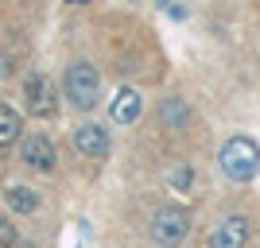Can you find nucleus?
I'll return each mask as SVG.
<instances>
[{"mask_svg": "<svg viewBox=\"0 0 260 248\" xmlns=\"http://www.w3.org/2000/svg\"><path fill=\"white\" fill-rule=\"evenodd\" d=\"M217 163H221V174H225L229 183L245 186L260 174V148L249 136H229L221 144V151H217Z\"/></svg>", "mask_w": 260, "mask_h": 248, "instance_id": "nucleus-1", "label": "nucleus"}, {"mask_svg": "<svg viewBox=\"0 0 260 248\" xmlns=\"http://www.w3.org/2000/svg\"><path fill=\"white\" fill-rule=\"evenodd\" d=\"M62 93L74 109H93L101 101V74L93 62H70L62 74Z\"/></svg>", "mask_w": 260, "mask_h": 248, "instance_id": "nucleus-2", "label": "nucleus"}, {"mask_svg": "<svg viewBox=\"0 0 260 248\" xmlns=\"http://www.w3.org/2000/svg\"><path fill=\"white\" fill-rule=\"evenodd\" d=\"M148 237L155 240V248H183L186 237H190V214L183 205H167L152 217L148 225Z\"/></svg>", "mask_w": 260, "mask_h": 248, "instance_id": "nucleus-3", "label": "nucleus"}, {"mask_svg": "<svg viewBox=\"0 0 260 248\" xmlns=\"http://www.w3.org/2000/svg\"><path fill=\"white\" fill-rule=\"evenodd\" d=\"M23 105H27V113H31V117L51 120L54 113H58V93H54L51 78L27 74V82H23Z\"/></svg>", "mask_w": 260, "mask_h": 248, "instance_id": "nucleus-4", "label": "nucleus"}, {"mask_svg": "<svg viewBox=\"0 0 260 248\" xmlns=\"http://www.w3.org/2000/svg\"><path fill=\"white\" fill-rule=\"evenodd\" d=\"M249 217L245 214H225L214 225V233L206 237V248H245L249 244Z\"/></svg>", "mask_w": 260, "mask_h": 248, "instance_id": "nucleus-5", "label": "nucleus"}, {"mask_svg": "<svg viewBox=\"0 0 260 248\" xmlns=\"http://www.w3.org/2000/svg\"><path fill=\"white\" fill-rule=\"evenodd\" d=\"M20 159L27 163L31 171H54V163H58V151H54L51 136L35 132V136H23V144H20Z\"/></svg>", "mask_w": 260, "mask_h": 248, "instance_id": "nucleus-6", "label": "nucleus"}, {"mask_svg": "<svg viewBox=\"0 0 260 248\" xmlns=\"http://www.w3.org/2000/svg\"><path fill=\"white\" fill-rule=\"evenodd\" d=\"M70 140H74V151H78V155H86V159H105L109 144H113L105 124H78Z\"/></svg>", "mask_w": 260, "mask_h": 248, "instance_id": "nucleus-7", "label": "nucleus"}, {"mask_svg": "<svg viewBox=\"0 0 260 248\" xmlns=\"http://www.w3.org/2000/svg\"><path fill=\"white\" fill-rule=\"evenodd\" d=\"M144 113V101L136 89H117L113 93V101H109V117H113V124H136V117Z\"/></svg>", "mask_w": 260, "mask_h": 248, "instance_id": "nucleus-8", "label": "nucleus"}, {"mask_svg": "<svg viewBox=\"0 0 260 248\" xmlns=\"http://www.w3.org/2000/svg\"><path fill=\"white\" fill-rule=\"evenodd\" d=\"M4 202H8L12 214H20V217H31L35 209H39V194H35L31 186H4Z\"/></svg>", "mask_w": 260, "mask_h": 248, "instance_id": "nucleus-9", "label": "nucleus"}, {"mask_svg": "<svg viewBox=\"0 0 260 248\" xmlns=\"http://www.w3.org/2000/svg\"><path fill=\"white\" fill-rule=\"evenodd\" d=\"M159 120L167 128H186L190 124V105L183 97H163L159 101Z\"/></svg>", "mask_w": 260, "mask_h": 248, "instance_id": "nucleus-10", "label": "nucleus"}, {"mask_svg": "<svg viewBox=\"0 0 260 248\" xmlns=\"http://www.w3.org/2000/svg\"><path fill=\"white\" fill-rule=\"evenodd\" d=\"M20 113L12 105H0V148H8V144H16L20 140Z\"/></svg>", "mask_w": 260, "mask_h": 248, "instance_id": "nucleus-11", "label": "nucleus"}, {"mask_svg": "<svg viewBox=\"0 0 260 248\" xmlns=\"http://www.w3.org/2000/svg\"><path fill=\"white\" fill-rule=\"evenodd\" d=\"M190 183H194L190 167H175V171H171V186L179 190V194H186V190H190Z\"/></svg>", "mask_w": 260, "mask_h": 248, "instance_id": "nucleus-12", "label": "nucleus"}, {"mask_svg": "<svg viewBox=\"0 0 260 248\" xmlns=\"http://www.w3.org/2000/svg\"><path fill=\"white\" fill-rule=\"evenodd\" d=\"M16 240H20L16 225H12L8 217H0V248H16Z\"/></svg>", "mask_w": 260, "mask_h": 248, "instance_id": "nucleus-13", "label": "nucleus"}, {"mask_svg": "<svg viewBox=\"0 0 260 248\" xmlns=\"http://www.w3.org/2000/svg\"><path fill=\"white\" fill-rule=\"evenodd\" d=\"M4 78H8V58L0 54V82H4Z\"/></svg>", "mask_w": 260, "mask_h": 248, "instance_id": "nucleus-14", "label": "nucleus"}, {"mask_svg": "<svg viewBox=\"0 0 260 248\" xmlns=\"http://www.w3.org/2000/svg\"><path fill=\"white\" fill-rule=\"evenodd\" d=\"M70 4H86V0H70Z\"/></svg>", "mask_w": 260, "mask_h": 248, "instance_id": "nucleus-15", "label": "nucleus"}]
</instances>
